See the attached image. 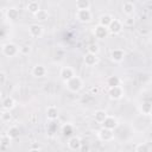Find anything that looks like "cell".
Returning <instances> with one entry per match:
<instances>
[{
    "label": "cell",
    "mask_w": 152,
    "mask_h": 152,
    "mask_svg": "<svg viewBox=\"0 0 152 152\" xmlns=\"http://www.w3.org/2000/svg\"><path fill=\"white\" fill-rule=\"evenodd\" d=\"M65 87H66V89H68L69 91H71V93H78V91H81L82 88H83V80H82L80 76L75 75L72 78H70L69 81L65 82Z\"/></svg>",
    "instance_id": "1"
},
{
    "label": "cell",
    "mask_w": 152,
    "mask_h": 152,
    "mask_svg": "<svg viewBox=\"0 0 152 152\" xmlns=\"http://www.w3.org/2000/svg\"><path fill=\"white\" fill-rule=\"evenodd\" d=\"M1 52L4 56L8 57V58H12V57H15L18 53H19V46L12 42L10 43H6L1 46Z\"/></svg>",
    "instance_id": "2"
},
{
    "label": "cell",
    "mask_w": 152,
    "mask_h": 152,
    "mask_svg": "<svg viewBox=\"0 0 152 152\" xmlns=\"http://www.w3.org/2000/svg\"><path fill=\"white\" fill-rule=\"evenodd\" d=\"M96 135H97L99 140H101V141H103V142H109V141H112V140L114 139V131L101 127V128L97 131Z\"/></svg>",
    "instance_id": "3"
},
{
    "label": "cell",
    "mask_w": 152,
    "mask_h": 152,
    "mask_svg": "<svg viewBox=\"0 0 152 152\" xmlns=\"http://www.w3.org/2000/svg\"><path fill=\"white\" fill-rule=\"evenodd\" d=\"M75 18L80 21V23H90L93 19V13L90 10H83V11H76Z\"/></svg>",
    "instance_id": "4"
},
{
    "label": "cell",
    "mask_w": 152,
    "mask_h": 152,
    "mask_svg": "<svg viewBox=\"0 0 152 152\" xmlns=\"http://www.w3.org/2000/svg\"><path fill=\"white\" fill-rule=\"evenodd\" d=\"M44 33V27L39 24H31L28 26V36L34 38V39H38V38H42Z\"/></svg>",
    "instance_id": "5"
},
{
    "label": "cell",
    "mask_w": 152,
    "mask_h": 152,
    "mask_svg": "<svg viewBox=\"0 0 152 152\" xmlns=\"http://www.w3.org/2000/svg\"><path fill=\"white\" fill-rule=\"evenodd\" d=\"M124 28V25H122V21L116 19V18H113V20L110 21V24L108 25L107 30L109 33L112 34H119Z\"/></svg>",
    "instance_id": "6"
},
{
    "label": "cell",
    "mask_w": 152,
    "mask_h": 152,
    "mask_svg": "<svg viewBox=\"0 0 152 152\" xmlns=\"http://www.w3.org/2000/svg\"><path fill=\"white\" fill-rule=\"evenodd\" d=\"M75 70L71 68V66H62L61 70H59V77L61 80L65 83L66 81H69L70 78H72L75 76Z\"/></svg>",
    "instance_id": "7"
},
{
    "label": "cell",
    "mask_w": 152,
    "mask_h": 152,
    "mask_svg": "<svg viewBox=\"0 0 152 152\" xmlns=\"http://www.w3.org/2000/svg\"><path fill=\"white\" fill-rule=\"evenodd\" d=\"M108 96L112 100H120L124 96V89L121 86H116V87H112L108 88Z\"/></svg>",
    "instance_id": "8"
},
{
    "label": "cell",
    "mask_w": 152,
    "mask_h": 152,
    "mask_svg": "<svg viewBox=\"0 0 152 152\" xmlns=\"http://www.w3.org/2000/svg\"><path fill=\"white\" fill-rule=\"evenodd\" d=\"M93 34H94L95 38H97V39H104V38L108 37L109 32H108L107 27H103V26H101V25L97 24V25H95V26L93 27Z\"/></svg>",
    "instance_id": "9"
},
{
    "label": "cell",
    "mask_w": 152,
    "mask_h": 152,
    "mask_svg": "<svg viewBox=\"0 0 152 152\" xmlns=\"http://www.w3.org/2000/svg\"><path fill=\"white\" fill-rule=\"evenodd\" d=\"M101 125H102V127H103V128H107V129H112V131H114V129L119 126V121H118V119H116L115 116H113V115H108Z\"/></svg>",
    "instance_id": "10"
},
{
    "label": "cell",
    "mask_w": 152,
    "mask_h": 152,
    "mask_svg": "<svg viewBox=\"0 0 152 152\" xmlns=\"http://www.w3.org/2000/svg\"><path fill=\"white\" fill-rule=\"evenodd\" d=\"M110 59L114 62V63H120L124 61L125 58V51L124 49H120V48H116V49H113L110 51V55H109Z\"/></svg>",
    "instance_id": "11"
},
{
    "label": "cell",
    "mask_w": 152,
    "mask_h": 152,
    "mask_svg": "<svg viewBox=\"0 0 152 152\" xmlns=\"http://www.w3.org/2000/svg\"><path fill=\"white\" fill-rule=\"evenodd\" d=\"M81 146H82V139L77 135H72L68 139V147L72 151H77V150H81Z\"/></svg>",
    "instance_id": "12"
},
{
    "label": "cell",
    "mask_w": 152,
    "mask_h": 152,
    "mask_svg": "<svg viewBox=\"0 0 152 152\" xmlns=\"http://www.w3.org/2000/svg\"><path fill=\"white\" fill-rule=\"evenodd\" d=\"M46 72H48L46 68H45L44 65H42V64H36V65L32 68V70H31L32 76H34V77H37V78L44 77V76L46 75Z\"/></svg>",
    "instance_id": "13"
},
{
    "label": "cell",
    "mask_w": 152,
    "mask_h": 152,
    "mask_svg": "<svg viewBox=\"0 0 152 152\" xmlns=\"http://www.w3.org/2000/svg\"><path fill=\"white\" fill-rule=\"evenodd\" d=\"M121 11L122 13L126 15V17H129V15H133L134 11H135V5L132 2V1H125L121 6Z\"/></svg>",
    "instance_id": "14"
},
{
    "label": "cell",
    "mask_w": 152,
    "mask_h": 152,
    "mask_svg": "<svg viewBox=\"0 0 152 152\" xmlns=\"http://www.w3.org/2000/svg\"><path fill=\"white\" fill-rule=\"evenodd\" d=\"M83 62L87 66H94L99 63V57H97V55H93V53L87 52L83 56Z\"/></svg>",
    "instance_id": "15"
},
{
    "label": "cell",
    "mask_w": 152,
    "mask_h": 152,
    "mask_svg": "<svg viewBox=\"0 0 152 152\" xmlns=\"http://www.w3.org/2000/svg\"><path fill=\"white\" fill-rule=\"evenodd\" d=\"M58 115H59V110L56 106H49L46 108V118L49 121H55L58 119Z\"/></svg>",
    "instance_id": "16"
},
{
    "label": "cell",
    "mask_w": 152,
    "mask_h": 152,
    "mask_svg": "<svg viewBox=\"0 0 152 152\" xmlns=\"http://www.w3.org/2000/svg\"><path fill=\"white\" fill-rule=\"evenodd\" d=\"M6 19L8 21H15L18 18H19V10L17 7H8L6 10Z\"/></svg>",
    "instance_id": "17"
},
{
    "label": "cell",
    "mask_w": 152,
    "mask_h": 152,
    "mask_svg": "<svg viewBox=\"0 0 152 152\" xmlns=\"http://www.w3.org/2000/svg\"><path fill=\"white\" fill-rule=\"evenodd\" d=\"M1 106H2L4 110H12L15 107V100L12 96H6L2 99Z\"/></svg>",
    "instance_id": "18"
},
{
    "label": "cell",
    "mask_w": 152,
    "mask_h": 152,
    "mask_svg": "<svg viewBox=\"0 0 152 152\" xmlns=\"http://www.w3.org/2000/svg\"><path fill=\"white\" fill-rule=\"evenodd\" d=\"M113 15L109 14V13H104V14H101L100 18H99V25L103 26V27H108V25L110 24V21L113 20Z\"/></svg>",
    "instance_id": "19"
},
{
    "label": "cell",
    "mask_w": 152,
    "mask_h": 152,
    "mask_svg": "<svg viewBox=\"0 0 152 152\" xmlns=\"http://www.w3.org/2000/svg\"><path fill=\"white\" fill-rule=\"evenodd\" d=\"M26 10H27L30 13H32V14L34 15V14L40 10V5H39L38 1L32 0V1H28V2L26 4Z\"/></svg>",
    "instance_id": "20"
},
{
    "label": "cell",
    "mask_w": 152,
    "mask_h": 152,
    "mask_svg": "<svg viewBox=\"0 0 152 152\" xmlns=\"http://www.w3.org/2000/svg\"><path fill=\"white\" fill-rule=\"evenodd\" d=\"M49 17H50L49 12H48L46 10H43V8H40V10L34 14V19H36L37 21H39V23L48 20V19H49Z\"/></svg>",
    "instance_id": "21"
},
{
    "label": "cell",
    "mask_w": 152,
    "mask_h": 152,
    "mask_svg": "<svg viewBox=\"0 0 152 152\" xmlns=\"http://www.w3.org/2000/svg\"><path fill=\"white\" fill-rule=\"evenodd\" d=\"M90 1L89 0H77L75 4L76 11H83V10H90Z\"/></svg>",
    "instance_id": "22"
},
{
    "label": "cell",
    "mask_w": 152,
    "mask_h": 152,
    "mask_svg": "<svg viewBox=\"0 0 152 152\" xmlns=\"http://www.w3.org/2000/svg\"><path fill=\"white\" fill-rule=\"evenodd\" d=\"M120 83H121V80H120L119 76H108L106 78V84H107L108 88L120 86Z\"/></svg>",
    "instance_id": "23"
},
{
    "label": "cell",
    "mask_w": 152,
    "mask_h": 152,
    "mask_svg": "<svg viewBox=\"0 0 152 152\" xmlns=\"http://www.w3.org/2000/svg\"><path fill=\"white\" fill-rule=\"evenodd\" d=\"M107 116H108V114H107V112L103 110V109H99V110H96V112L94 113V120H95L97 124H102Z\"/></svg>",
    "instance_id": "24"
},
{
    "label": "cell",
    "mask_w": 152,
    "mask_h": 152,
    "mask_svg": "<svg viewBox=\"0 0 152 152\" xmlns=\"http://www.w3.org/2000/svg\"><path fill=\"white\" fill-rule=\"evenodd\" d=\"M6 135H8L12 140H13V139H18L19 135H20V131H19V128H18L17 126H11V127L6 131Z\"/></svg>",
    "instance_id": "25"
},
{
    "label": "cell",
    "mask_w": 152,
    "mask_h": 152,
    "mask_svg": "<svg viewBox=\"0 0 152 152\" xmlns=\"http://www.w3.org/2000/svg\"><path fill=\"white\" fill-rule=\"evenodd\" d=\"M140 112L144 114V115H151V112H152V103L150 101H144L140 106Z\"/></svg>",
    "instance_id": "26"
},
{
    "label": "cell",
    "mask_w": 152,
    "mask_h": 152,
    "mask_svg": "<svg viewBox=\"0 0 152 152\" xmlns=\"http://www.w3.org/2000/svg\"><path fill=\"white\" fill-rule=\"evenodd\" d=\"M62 133H63V135L66 137V138L72 137V135H74V127H72V125H70V124L64 125V126L62 127Z\"/></svg>",
    "instance_id": "27"
},
{
    "label": "cell",
    "mask_w": 152,
    "mask_h": 152,
    "mask_svg": "<svg viewBox=\"0 0 152 152\" xmlns=\"http://www.w3.org/2000/svg\"><path fill=\"white\" fill-rule=\"evenodd\" d=\"M0 120L2 122H10L12 120V114L11 110H2L0 113Z\"/></svg>",
    "instance_id": "28"
},
{
    "label": "cell",
    "mask_w": 152,
    "mask_h": 152,
    "mask_svg": "<svg viewBox=\"0 0 152 152\" xmlns=\"http://www.w3.org/2000/svg\"><path fill=\"white\" fill-rule=\"evenodd\" d=\"M87 50H88L87 52H89V53H93V55H97V53L100 52V46H99V44L91 43V44H89V45H88Z\"/></svg>",
    "instance_id": "29"
},
{
    "label": "cell",
    "mask_w": 152,
    "mask_h": 152,
    "mask_svg": "<svg viewBox=\"0 0 152 152\" xmlns=\"http://www.w3.org/2000/svg\"><path fill=\"white\" fill-rule=\"evenodd\" d=\"M135 152H150V146L146 142H141V144H138L135 146Z\"/></svg>",
    "instance_id": "30"
},
{
    "label": "cell",
    "mask_w": 152,
    "mask_h": 152,
    "mask_svg": "<svg viewBox=\"0 0 152 152\" xmlns=\"http://www.w3.org/2000/svg\"><path fill=\"white\" fill-rule=\"evenodd\" d=\"M11 141H12V139H11L8 135H6V134H2V135L0 137V145H1V146H4V147L10 146Z\"/></svg>",
    "instance_id": "31"
},
{
    "label": "cell",
    "mask_w": 152,
    "mask_h": 152,
    "mask_svg": "<svg viewBox=\"0 0 152 152\" xmlns=\"http://www.w3.org/2000/svg\"><path fill=\"white\" fill-rule=\"evenodd\" d=\"M135 24V19L133 15H129V17H126V19L122 21V25L126 26V27H132L133 25Z\"/></svg>",
    "instance_id": "32"
},
{
    "label": "cell",
    "mask_w": 152,
    "mask_h": 152,
    "mask_svg": "<svg viewBox=\"0 0 152 152\" xmlns=\"http://www.w3.org/2000/svg\"><path fill=\"white\" fill-rule=\"evenodd\" d=\"M31 46L30 45H21V46H19V53L20 55H23V56H27V55H30L31 53Z\"/></svg>",
    "instance_id": "33"
},
{
    "label": "cell",
    "mask_w": 152,
    "mask_h": 152,
    "mask_svg": "<svg viewBox=\"0 0 152 152\" xmlns=\"http://www.w3.org/2000/svg\"><path fill=\"white\" fill-rule=\"evenodd\" d=\"M6 81H7V75H6V72L0 70V86L5 84V83H6Z\"/></svg>",
    "instance_id": "34"
},
{
    "label": "cell",
    "mask_w": 152,
    "mask_h": 152,
    "mask_svg": "<svg viewBox=\"0 0 152 152\" xmlns=\"http://www.w3.org/2000/svg\"><path fill=\"white\" fill-rule=\"evenodd\" d=\"M139 33H140V34H142V36H147V34L150 33V30H148V28H146V27H144L142 30H141V28L139 30Z\"/></svg>",
    "instance_id": "35"
},
{
    "label": "cell",
    "mask_w": 152,
    "mask_h": 152,
    "mask_svg": "<svg viewBox=\"0 0 152 152\" xmlns=\"http://www.w3.org/2000/svg\"><path fill=\"white\" fill-rule=\"evenodd\" d=\"M97 93H99V87H97V86L90 88V94H91V95H96Z\"/></svg>",
    "instance_id": "36"
},
{
    "label": "cell",
    "mask_w": 152,
    "mask_h": 152,
    "mask_svg": "<svg viewBox=\"0 0 152 152\" xmlns=\"http://www.w3.org/2000/svg\"><path fill=\"white\" fill-rule=\"evenodd\" d=\"M28 152H42V150H40V148H38V147H33V148L28 150Z\"/></svg>",
    "instance_id": "37"
},
{
    "label": "cell",
    "mask_w": 152,
    "mask_h": 152,
    "mask_svg": "<svg viewBox=\"0 0 152 152\" xmlns=\"http://www.w3.org/2000/svg\"><path fill=\"white\" fill-rule=\"evenodd\" d=\"M2 99V91H0V100Z\"/></svg>",
    "instance_id": "38"
},
{
    "label": "cell",
    "mask_w": 152,
    "mask_h": 152,
    "mask_svg": "<svg viewBox=\"0 0 152 152\" xmlns=\"http://www.w3.org/2000/svg\"><path fill=\"white\" fill-rule=\"evenodd\" d=\"M0 52H1V45H0Z\"/></svg>",
    "instance_id": "39"
},
{
    "label": "cell",
    "mask_w": 152,
    "mask_h": 152,
    "mask_svg": "<svg viewBox=\"0 0 152 152\" xmlns=\"http://www.w3.org/2000/svg\"><path fill=\"white\" fill-rule=\"evenodd\" d=\"M1 135H2V134H1V133H0V137H1Z\"/></svg>",
    "instance_id": "40"
}]
</instances>
